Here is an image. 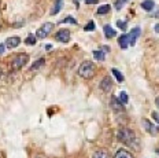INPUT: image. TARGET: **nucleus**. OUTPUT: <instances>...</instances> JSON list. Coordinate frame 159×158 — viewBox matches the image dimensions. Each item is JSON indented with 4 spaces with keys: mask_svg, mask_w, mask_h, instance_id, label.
Returning a JSON list of instances; mask_svg holds the SVG:
<instances>
[{
    "mask_svg": "<svg viewBox=\"0 0 159 158\" xmlns=\"http://www.w3.org/2000/svg\"><path fill=\"white\" fill-rule=\"evenodd\" d=\"M118 140L125 143L126 146H130V147H136L139 149V142H137V137H136V133L133 132L132 129L129 128H121L118 131Z\"/></svg>",
    "mask_w": 159,
    "mask_h": 158,
    "instance_id": "nucleus-1",
    "label": "nucleus"
},
{
    "mask_svg": "<svg viewBox=\"0 0 159 158\" xmlns=\"http://www.w3.org/2000/svg\"><path fill=\"white\" fill-rule=\"evenodd\" d=\"M95 65L92 63V62L89 61H85L81 63V66L78 67V74L81 76L82 78H87V80H89V78H92L95 76Z\"/></svg>",
    "mask_w": 159,
    "mask_h": 158,
    "instance_id": "nucleus-2",
    "label": "nucleus"
},
{
    "mask_svg": "<svg viewBox=\"0 0 159 158\" xmlns=\"http://www.w3.org/2000/svg\"><path fill=\"white\" fill-rule=\"evenodd\" d=\"M28 61H29V57L26 54H18L11 59V67L14 69V70H18V69L24 67L25 65L28 63Z\"/></svg>",
    "mask_w": 159,
    "mask_h": 158,
    "instance_id": "nucleus-3",
    "label": "nucleus"
},
{
    "mask_svg": "<svg viewBox=\"0 0 159 158\" xmlns=\"http://www.w3.org/2000/svg\"><path fill=\"white\" fill-rule=\"evenodd\" d=\"M52 29H54V24H51V22H45V24L43 25L41 28L37 29V32H36V36H37L39 39H45L52 32Z\"/></svg>",
    "mask_w": 159,
    "mask_h": 158,
    "instance_id": "nucleus-4",
    "label": "nucleus"
},
{
    "mask_svg": "<svg viewBox=\"0 0 159 158\" xmlns=\"http://www.w3.org/2000/svg\"><path fill=\"white\" fill-rule=\"evenodd\" d=\"M141 124H143L144 129L147 131V132L150 133V135H152V136L158 135V132H159V128L157 127V125H154L152 123H150L148 120H145V118H143V120H141Z\"/></svg>",
    "mask_w": 159,
    "mask_h": 158,
    "instance_id": "nucleus-5",
    "label": "nucleus"
},
{
    "mask_svg": "<svg viewBox=\"0 0 159 158\" xmlns=\"http://www.w3.org/2000/svg\"><path fill=\"white\" fill-rule=\"evenodd\" d=\"M112 80H111V77H104L103 80L100 81V90L102 91H104V92H110L112 90Z\"/></svg>",
    "mask_w": 159,
    "mask_h": 158,
    "instance_id": "nucleus-6",
    "label": "nucleus"
},
{
    "mask_svg": "<svg viewBox=\"0 0 159 158\" xmlns=\"http://www.w3.org/2000/svg\"><path fill=\"white\" fill-rule=\"evenodd\" d=\"M56 40L62 41V43H67L70 40V32L67 29H61V30L56 33Z\"/></svg>",
    "mask_w": 159,
    "mask_h": 158,
    "instance_id": "nucleus-7",
    "label": "nucleus"
},
{
    "mask_svg": "<svg viewBox=\"0 0 159 158\" xmlns=\"http://www.w3.org/2000/svg\"><path fill=\"white\" fill-rule=\"evenodd\" d=\"M21 44V39L14 36V37H8L7 40H6V47L7 48H15L18 47V45Z\"/></svg>",
    "mask_w": 159,
    "mask_h": 158,
    "instance_id": "nucleus-8",
    "label": "nucleus"
},
{
    "mask_svg": "<svg viewBox=\"0 0 159 158\" xmlns=\"http://www.w3.org/2000/svg\"><path fill=\"white\" fill-rule=\"evenodd\" d=\"M110 105H111V109L114 111H124V106H122V102L117 99V98H111V102H110Z\"/></svg>",
    "mask_w": 159,
    "mask_h": 158,
    "instance_id": "nucleus-9",
    "label": "nucleus"
},
{
    "mask_svg": "<svg viewBox=\"0 0 159 158\" xmlns=\"http://www.w3.org/2000/svg\"><path fill=\"white\" fill-rule=\"evenodd\" d=\"M140 28H134L132 29V32L129 33V43H130V45H134L136 44V40H137V37L140 36Z\"/></svg>",
    "mask_w": 159,
    "mask_h": 158,
    "instance_id": "nucleus-10",
    "label": "nucleus"
},
{
    "mask_svg": "<svg viewBox=\"0 0 159 158\" xmlns=\"http://www.w3.org/2000/svg\"><path fill=\"white\" fill-rule=\"evenodd\" d=\"M118 44L121 48H128L129 45H130V43H129V35H122L121 37L118 39Z\"/></svg>",
    "mask_w": 159,
    "mask_h": 158,
    "instance_id": "nucleus-11",
    "label": "nucleus"
},
{
    "mask_svg": "<svg viewBox=\"0 0 159 158\" xmlns=\"http://www.w3.org/2000/svg\"><path fill=\"white\" fill-rule=\"evenodd\" d=\"M114 158H134L133 157V154L132 153H129L128 150H118L117 153H115V156H114Z\"/></svg>",
    "mask_w": 159,
    "mask_h": 158,
    "instance_id": "nucleus-12",
    "label": "nucleus"
},
{
    "mask_svg": "<svg viewBox=\"0 0 159 158\" xmlns=\"http://www.w3.org/2000/svg\"><path fill=\"white\" fill-rule=\"evenodd\" d=\"M92 158H110V154H108L107 150L104 149H100V150H96L93 153Z\"/></svg>",
    "mask_w": 159,
    "mask_h": 158,
    "instance_id": "nucleus-13",
    "label": "nucleus"
},
{
    "mask_svg": "<svg viewBox=\"0 0 159 158\" xmlns=\"http://www.w3.org/2000/svg\"><path fill=\"white\" fill-rule=\"evenodd\" d=\"M62 7H63V0H55V6H54V8L51 10V15L58 14L62 10Z\"/></svg>",
    "mask_w": 159,
    "mask_h": 158,
    "instance_id": "nucleus-14",
    "label": "nucleus"
},
{
    "mask_svg": "<svg viewBox=\"0 0 159 158\" xmlns=\"http://www.w3.org/2000/svg\"><path fill=\"white\" fill-rule=\"evenodd\" d=\"M103 30H104V35H106V37H107V39H111V37H114V36L117 35V33H115V30L111 28L110 25H106L103 28Z\"/></svg>",
    "mask_w": 159,
    "mask_h": 158,
    "instance_id": "nucleus-15",
    "label": "nucleus"
},
{
    "mask_svg": "<svg viewBox=\"0 0 159 158\" xmlns=\"http://www.w3.org/2000/svg\"><path fill=\"white\" fill-rule=\"evenodd\" d=\"M141 7H143L145 11H151V10L155 7V3L152 2V0H144V2L141 3Z\"/></svg>",
    "mask_w": 159,
    "mask_h": 158,
    "instance_id": "nucleus-16",
    "label": "nucleus"
},
{
    "mask_svg": "<svg viewBox=\"0 0 159 158\" xmlns=\"http://www.w3.org/2000/svg\"><path fill=\"white\" fill-rule=\"evenodd\" d=\"M110 4H104V6H100V7L98 8V14L99 15H104V14H107L108 11H110Z\"/></svg>",
    "mask_w": 159,
    "mask_h": 158,
    "instance_id": "nucleus-17",
    "label": "nucleus"
},
{
    "mask_svg": "<svg viewBox=\"0 0 159 158\" xmlns=\"http://www.w3.org/2000/svg\"><path fill=\"white\" fill-rule=\"evenodd\" d=\"M93 57H95V59L96 61H104V51H100V50H96V51H93Z\"/></svg>",
    "mask_w": 159,
    "mask_h": 158,
    "instance_id": "nucleus-18",
    "label": "nucleus"
},
{
    "mask_svg": "<svg viewBox=\"0 0 159 158\" xmlns=\"http://www.w3.org/2000/svg\"><path fill=\"white\" fill-rule=\"evenodd\" d=\"M111 73L115 76V78H117V80L119 81V83H122V81H124V76L121 74V72H119L118 69H112V70H111Z\"/></svg>",
    "mask_w": 159,
    "mask_h": 158,
    "instance_id": "nucleus-19",
    "label": "nucleus"
},
{
    "mask_svg": "<svg viewBox=\"0 0 159 158\" xmlns=\"http://www.w3.org/2000/svg\"><path fill=\"white\" fill-rule=\"evenodd\" d=\"M119 100L122 102L124 105H126L128 103V100H129V98H128V94L125 91H122V92H119V98H118Z\"/></svg>",
    "mask_w": 159,
    "mask_h": 158,
    "instance_id": "nucleus-20",
    "label": "nucleus"
},
{
    "mask_svg": "<svg viewBox=\"0 0 159 158\" xmlns=\"http://www.w3.org/2000/svg\"><path fill=\"white\" fill-rule=\"evenodd\" d=\"M25 43H26V44H29V45H34L36 44V37L33 35H29L28 37H26Z\"/></svg>",
    "mask_w": 159,
    "mask_h": 158,
    "instance_id": "nucleus-21",
    "label": "nucleus"
},
{
    "mask_svg": "<svg viewBox=\"0 0 159 158\" xmlns=\"http://www.w3.org/2000/svg\"><path fill=\"white\" fill-rule=\"evenodd\" d=\"M44 62H45V61H44L43 58H41V59H39V61L36 62V63H33V65H32V67H30V69H32V70H36V69H39L40 66H43V65H44Z\"/></svg>",
    "mask_w": 159,
    "mask_h": 158,
    "instance_id": "nucleus-22",
    "label": "nucleus"
},
{
    "mask_svg": "<svg viewBox=\"0 0 159 158\" xmlns=\"http://www.w3.org/2000/svg\"><path fill=\"white\" fill-rule=\"evenodd\" d=\"M84 30H85V32H92V30H95V22L91 21L89 24H87V26L84 28Z\"/></svg>",
    "mask_w": 159,
    "mask_h": 158,
    "instance_id": "nucleus-23",
    "label": "nucleus"
},
{
    "mask_svg": "<svg viewBox=\"0 0 159 158\" xmlns=\"http://www.w3.org/2000/svg\"><path fill=\"white\" fill-rule=\"evenodd\" d=\"M62 24H73V25H75L77 24V21H75L73 17H66L63 21H62Z\"/></svg>",
    "mask_w": 159,
    "mask_h": 158,
    "instance_id": "nucleus-24",
    "label": "nucleus"
},
{
    "mask_svg": "<svg viewBox=\"0 0 159 158\" xmlns=\"http://www.w3.org/2000/svg\"><path fill=\"white\" fill-rule=\"evenodd\" d=\"M125 3H126V0H117V2H115V8H117V10H121L122 6H124Z\"/></svg>",
    "mask_w": 159,
    "mask_h": 158,
    "instance_id": "nucleus-25",
    "label": "nucleus"
},
{
    "mask_svg": "<svg viewBox=\"0 0 159 158\" xmlns=\"http://www.w3.org/2000/svg\"><path fill=\"white\" fill-rule=\"evenodd\" d=\"M117 25H118L119 29H122V30H125V29L128 28V24H126V22H124V21H118Z\"/></svg>",
    "mask_w": 159,
    "mask_h": 158,
    "instance_id": "nucleus-26",
    "label": "nucleus"
},
{
    "mask_svg": "<svg viewBox=\"0 0 159 158\" xmlns=\"http://www.w3.org/2000/svg\"><path fill=\"white\" fill-rule=\"evenodd\" d=\"M85 2H87V4H96L99 0H85Z\"/></svg>",
    "mask_w": 159,
    "mask_h": 158,
    "instance_id": "nucleus-27",
    "label": "nucleus"
},
{
    "mask_svg": "<svg viewBox=\"0 0 159 158\" xmlns=\"http://www.w3.org/2000/svg\"><path fill=\"white\" fill-rule=\"evenodd\" d=\"M4 48H6V45H4V44H0V55H2L3 52H4Z\"/></svg>",
    "mask_w": 159,
    "mask_h": 158,
    "instance_id": "nucleus-28",
    "label": "nucleus"
},
{
    "mask_svg": "<svg viewBox=\"0 0 159 158\" xmlns=\"http://www.w3.org/2000/svg\"><path fill=\"white\" fill-rule=\"evenodd\" d=\"M152 117H154V118H155V120H157V121H158V124H159V117H158V114H157V113H155V111H154V113H152Z\"/></svg>",
    "mask_w": 159,
    "mask_h": 158,
    "instance_id": "nucleus-29",
    "label": "nucleus"
},
{
    "mask_svg": "<svg viewBox=\"0 0 159 158\" xmlns=\"http://www.w3.org/2000/svg\"><path fill=\"white\" fill-rule=\"evenodd\" d=\"M152 15H154V17H159V7H158V10H157V11H155Z\"/></svg>",
    "mask_w": 159,
    "mask_h": 158,
    "instance_id": "nucleus-30",
    "label": "nucleus"
},
{
    "mask_svg": "<svg viewBox=\"0 0 159 158\" xmlns=\"http://www.w3.org/2000/svg\"><path fill=\"white\" fill-rule=\"evenodd\" d=\"M155 32H157V33H159V24L155 25Z\"/></svg>",
    "mask_w": 159,
    "mask_h": 158,
    "instance_id": "nucleus-31",
    "label": "nucleus"
},
{
    "mask_svg": "<svg viewBox=\"0 0 159 158\" xmlns=\"http://www.w3.org/2000/svg\"><path fill=\"white\" fill-rule=\"evenodd\" d=\"M155 103H157V106H158V109H159V96L155 99Z\"/></svg>",
    "mask_w": 159,
    "mask_h": 158,
    "instance_id": "nucleus-32",
    "label": "nucleus"
},
{
    "mask_svg": "<svg viewBox=\"0 0 159 158\" xmlns=\"http://www.w3.org/2000/svg\"><path fill=\"white\" fill-rule=\"evenodd\" d=\"M0 76H2V70H0Z\"/></svg>",
    "mask_w": 159,
    "mask_h": 158,
    "instance_id": "nucleus-33",
    "label": "nucleus"
}]
</instances>
